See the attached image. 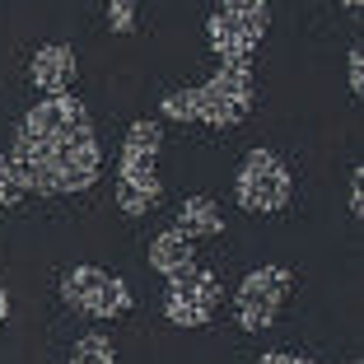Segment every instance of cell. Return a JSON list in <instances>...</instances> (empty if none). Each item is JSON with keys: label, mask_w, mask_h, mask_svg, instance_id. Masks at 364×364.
<instances>
[{"label": "cell", "mask_w": 364, "mask_h": 364, "mask_svg": "<svg viewBox=\"0 0 364 364\" xmlns=\"http://www.w3.org/2000/svg\"><path fill=\"white\" fill-rule=\"evenodd\" d=\"M10 164L23 173L28 192L38 187L47 196H65L94 187L103 150L94 140V122H89L85 103L75 94H56L28 107L14 131Z\"/></svg>", "instance_id": "cell-1"}, {"label": "cell", "mask_w": 364, "mask_h": 364, "mask_svg": "<svg viewBox=\"0 0 364 364\" xmlns=\"http://www.w3.org/2000/svg\"><path fill=\"white\" fill-rule=\"evenodd\" d=\"M257 103V85L247 65H220L205 85L164 94L159 112L168 122H205V127H238Z\"/></svg>", "instance_id": "cell-2"}, {"label": "cell", "mask_w": 364, "mask_h": 364, "mask_svg": "<svg viewBox=\"0 0 364 364\" xmlns=\"http://www.w3.org/2000/svg\"><path fill=\"white\" fill-rule=\"evenodd\" d=\"M159 145H164V127L150 117L131 122L127 140H122V168H117V210L122 215H145L159 205L164 187H159Z\"/></svg>", "instance_id": "cell-3"}, {"label": "cell", "mask_w": 364, "mask_h": 364, "mask_svg": "<svg viewBox=\"0 0 364 364\" xmlns=\"http://www.w3.org/2000/svg\"><path fill=\"white\" fill-rule=\"evenodd\" d=\"M271 28V10L267 0H220L210 10L205 23V38H210V52L225 65H247L257 43Z\"/></svg>", "instance_id": "cell-4"}, {"label": "cell", "mask_w": 364, "mask_h": 364, "mask_svg": "<svg viewBox=\"0 0 364 364\" xmlns=\"http://www.w3.org/2000/svg\"><path fill=\"white\" fill-rule=\"evenodd\" d=\"M289 192H294V182H289V168L276 159L271 150H247L243 168L234 178V196L243 210L252 215H276L289 205Z\"/></svg>", "instance_id": "cell-5"}, {"label": "cell", "mask_w": 364, "mask_h": 364, "mask_svg": "<svg viewBox=\"0 0 364 364\" xmlns=\"http://www.w3.org/2000/svg\"><path fill=\"white\" fill-rule=\"evenodd\" d=\"M289 285H294V276H289L285 267H257L247 271L243 285H238L234 294V318L243 332H267L271 322H276L280 304H285Z\"/></svg>", "instance_id": "cell-6"}, {"label": "cell", "mask_w": 364, "mask_h": 364, "mask_svg": "<svg viewBox=\"0 0 364 364\" xmlns=\"http://www.w3.org/2000/svg\"><path fill=\"white\" fill-rule=\"evenodd\" d=\"M61 294H65L70 309L89 313V318H122V313L131 309L127 280L107 276V271H98V267H70L61 276Z\"/></svg>", "instance_id": "cell-7"}, {"label": "cell", "mask_w": 364, "mask_h": 364, "mask_svg": "<svg viewBox=\"0 0 364 364\" xmlns=\"http://www.w3.org/2000/svg\"><path fill=\"white\" fill-rule=\"evenodd\" d=\"M220 309V276L205 267H192L182 276L168 280V294H164V318L173 327H205Z\"/></svg>", "instance_id": "cell-8"}, {"label": "cell", "mask_w": 364, "mask_h": 364, "mask_svg": "<svg viewBox=\"0 0 364 364\" xmlns=\"http://www.w3.org/2000/svg\"><path fill=\"white\" fill-rule=\"evenodd\" d=\"M28 75H33V85L43 89L47 98L70 94V85H75V52H70L65 43L38 47V56H33V65H28Z\"/></svg>", "instance_id": "cell-9"}, {"label": "cell", "mask_w": 364, "mask_h": 364, "mask_svg": "<svg viewBox=\"0 0 364 364\" xmlns=\"http://www.w3.org/2000/svg\"><path fill=\"white\" fill-rule=\"evenodd\" d=\"M178 229L182 238H215L225 234V210L210 201V196H187V201L178 205Z\"/></svg>", "instance_id": "cell-10"}, {"label": "cell", "mask_w": 364, "mask_h": 364, "mask_svg": "<svg viewBox=\"0 0 364 364\" xmlns=\"http://www.w3.org/2000/svg\"><path fill=\"white\" fill-rule=\"evenodd\" d=\"M150 267L159 271L164 280L182 276V271H192L196 267V252H192V238H182L178 229H164L159 238L150 243Z\"/></svg>", "instance_id": "cell-11"}, {"label": "cell", "mask_w": 364, "mask_h": 364, "mask_svg": "<svg viewBox=\"0 0 364 364\" xmlns=\"http://www.w3.org/2000/svg\"><path fill=\"white\" fill-rule=\"evenodd\" d=\"M70 364H117V350H112V341H107L103 332H89V336H80V341H75Z\"/></svg>", "instance_id": "cell-12"}, {"label": "cell", "mask_w": 364, "mask_h": 364, "mask_svg": "<svg viewBox=\"0 0 364 364\" xmlns=\"http://www.w3.org/2000/svg\"><path fill=\"white\" fill-rule=\"evenodd\" d=\"M23 192H28V182H23V173L10 164V154H0V205H14V201H23Z\"/></svg>", "instance_id": "cell-13"}, {"label": "cell", "mask_w": 364, "mask_h": 364, "mask_svg": "<svg viewBox=\"0 0 364 364\" xmlns=\"http://www.w3.org/2000/svg\"><path fill=\"white\" fill-rule=\"evenodd\" d=\"M107 23H112V33H131L136 28V0H112L107 5Z\"/></svg>", "instance_id": "cell-14"}, {"label": "cell", "mask_w": 364, "mask_h": 364, "mask_svg": "<svg viewBox=\"0 0 364 364\" xmlns=\"http://www.w3.org/2000/svg\"><path fill=\"white\" fill-rule=\"evenodd\" d=\"M364 168H355L350 173V215H364Z\"/></svg>", "instance_id": "cell-15"}, {"label": "cell", "mask_w": 364, "mask_h": 364, "mask_svg": "<svg viewBox=\"0 0 364 364\" xmlns=\"http://www.w3.org/2000/svg\"><path fill=\"white\" fill-rule=\"evenodd\" d=\"M364 89V56H360V47H350V94H360Z\"/></svg>", "instance_id": "cell-16"}, {"label": "cell", "mask_w": 364, "mask_h": 364, "mask_svg": "<svg viewBox=\"0 0 364 364\" xmlns=\"http://www.w3.org/2000/svg\"><path fill=\"white\" fill-rule=\"evenodd\" d=\"M257 364H313V360H304V355H285V350H271V355H262Z\"/></svg>", "instance_id": "cell-17"}, {"label": "cell", "mask_w": 364, "mask_h": 364, "mask_svg": "<svg viewBox=\"0 0 364 364\" xmlns=\"http://www.w3.org/2000/svg\"><path fill=\"white\" fill-rule=\"evenodd\" d=\"M5 318H10V289H0V327H5Z\"/></svg>", "instance_id": "cell-18"}, {"label": "cell", "mask_w": 364, "mask_h": 364, "mask_svg": "<svg viewBox=\"0 0 364 364\" xmlns=\"http://www.w3.org/2000/svg\"><path fill=\"white\" fill-rule=\"evenodd\" d=\"M341 5H346V10H350V14H360V0H341Z\"/></svg>", "instance_id": "cell-19"}]
</instances>
